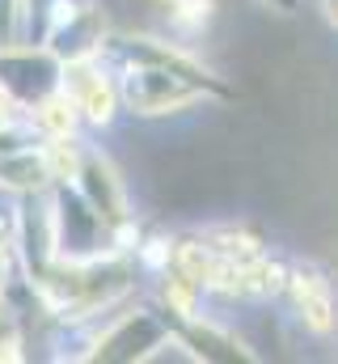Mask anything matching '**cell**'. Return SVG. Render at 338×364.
<instances>
[{
	"mask_svg": "<svg viewBox=\"0 0 338 364\" xmlns=\"http://www.w3.org/2000/svg\"><path fill=\"white\" fill-rule=\"evenodd\" d=\"M203 93H207L203 85L186 81L173 68H157V64H127V73L119 77V102L140 119L186 110V106L203 102Z\"/></svg>",
	"mask_w": 338,
	"mask_h": 364,
	"instance_id": "1",
	"label": "cell"
},
{
	"mask_svg": "<svg viewBox=\"0 0 338 364\" xmlns=\"http://www.w3.org/2000/svg\"><path fill=\"white\" fill-rule=\"evenodd\" d=\"M169 343V326L157 314H127L119 318L97 343H93V360H148L157 356V348Z\"/></svg>",
	"mask_w": 338,
	"mask_h": 364,
	"instance_id": "2",
	"label": "cell"
},
{
	"mask_svg": "<svg viewBox=\"0 0 338 364\" xmlns=\"http://www.w3.org/2000/svg\"><path fill=\"white\" fill-rule=\"evenodd\" d=\"M64 90H68V97L77 102L81 119L97 123V127H106V123L114 119V110H119V81H114L93 55L68 64V73H64Z\"/></svg>",
	"mask_w": 338,
	"mask_h": 364,
	"instance_id": "3",
	"label": "cell"
},
{
	"mask_svg": "<svg viewBox=\"0 0 338 364\" xmlns=\"http://www.w3.org/2000/svg\"><path fill=\"white\" fill-rule=\"evenodd\" d=\"M77 178H81V191H84V199H89V208L102 216V225L119 229L127 220V195H123V182L114 174V166L102 153H84Z\"/></svg>",
	"mask_w": 338,
	"mask_h": 364,
	"instance_id": "4",
	"label": "cell"
},
{
	"mask_svg": "<svg viewBox=\"0 0 338 364\" xmlns=\"http://www.w3.org/2000/svg\"><path fill=\"white\" fill-rule=\"evenodd\" d=\"M292 296H296V309L300 318L313 326V331H330L334 326V301H330V288L317 272H296L292 275Z\"/></svg>",
	"mask_w": 338,
	"mask_h": 364,
	"instance_id": "5",
	"label": "cell"
},
{
	"mask_svg": "<svg viewBox=\"0 0 338 364\" xmlns=\"http://www.w3.org/2000/svg\"><path fill=\"white\" fill-rule=\"evenodd\" d=\"M77 119H81V110H77V102L68 97V90H51L47 97L34 102V123H38V132H43L47 140L72 136V132H77Z\"/></svg>",
	"mask_w": 338,
	"mask_h": 364,
	"instance_id": "6",
	"label": "cell"
},
{
	"mask_svg": "<svg viewBox=\"0 0 338 364\" xmlns=\"http://www.w3.org/2000/svg\"><path fill=\"white\" fill-rule=\"evenodd\" d=\"M21 322H17V314H13V305L0 296V360H17L21 352Z\"/></svg>",
	"mask_w": 338,
	"mask_h": 364,
	"instance_id": "7",
	"label": "cell"
},
{
	"mask_svg": "<svg viewBox=\"0 0 338 364\" xmlns=\"http://www.w3.org/2000/svg\"><path fill=\"white\" fill-rule=\"evenodd\" d=\"M173 26H203L212 17V0H161Z\"/></svg>",
	"mask_w": 338,
	"mask_h": 364,
	"instance_id": "8",
	"label": "cell"
},
{
	"mask_svg": "<svg viewBox=\"0 0 338 364\" xmlns=\"http://www.w3.org/2000/svg\"><path fill=\"white\" fill-rule=\"evenodd\" d=\"M9 106H13V97L0 90V132H4V127H9V119H13V110H9Z\"/></svg>",
	"mask_w": 338,
	"mask_h": 364,
	"instance_id": "9",
	"label": "cell"
},
{
	"mask_svg": "<svg viewBox=\"0 0 338 364\" xmlns=\"http://www.w3.org/2000/svg\"><path fill=\"white\" fill-rule=\"evenodd\" d=\"M322 13H326L330 26H338V0H322Z\"/></svg>",
	"mask_w": 338,
	"mask_h": 364,
	"instance_id": "10",
	"label": "cell"
}]
</instances>
